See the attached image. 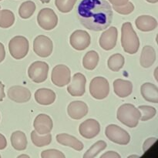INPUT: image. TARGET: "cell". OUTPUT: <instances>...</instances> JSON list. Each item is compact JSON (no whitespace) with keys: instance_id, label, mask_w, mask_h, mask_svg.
Returning a JSON list of instances; mask_svg holds the SVG:
<instances>
[{"instance_id":"cell-1","label":"cell","mask_w":158,"mask_h":158,"mask_svg":"<svg viewBox=\"0 0 158 158\" xmlns=\"http://www.w3.org/2000/svg\"><path fill=\"white\" fill-rule=\"evenodd\" d=\"M77 13L81 24L95 32L107 29L112 23L113 9L106 0H82Z\"/></svg>"},{"instance_id":"cell-2","label":"cell","mask_w":158,"mask_h":158,"mask_svg":"<svg viewBox=\"0 0 158 158\" xmlns=\"http://www.w3.org/2000/svg\"><path fill=\"white\" fill-rule=\"evenodd\" d=\"M121 44L123 50L129 54H135L140 47V40L131 23H124L121 29Z\"/></svg>"},{"instance_id":"cell-3","label":"cell","mask_w":158,"mask_h":158,"mask_svg":"<svg viewBox=\"0 0 158 158\" xmlns=\"http://www.w3.org/2000/svg\"><path fill=\"white\" fill-rule=\"evenodd\" d=\"M141 114L138 108L131 103L121 105L117 110V117L119 121L131 128L136 127L140 121Z\"/></svg>"},{"instance_id":"cell-4","label":"cell","mask_w":158,"mask_h":158,"mask_svg":"<svg viewBox=\"0 0 158 158\" xmlns=\"http://www.w3.org/2000/svg\"><path fill=\"white\" fill-rule=\"evenodd\" d=\"M29 41L23 35L13 37L9 43V52L15 60H21L24 58L29 52Z\"/></svg>"},{"instance_id":"cell-5","label":"cell","mask_w":158,"mask_h":158,"mask_svg":"<svg viewBox=\"0 0 158 158\" xmlns=\"http://www.w3.org/2000/svg\"><path fill=\"white\" fill-rule=\"evenodd\" d=\"M110 93V84L106 78L97 77L89 83V94L94 99L103 100L107 97Z\"/></svg>"},{"instance_id":"cell-6","label":"cell","mask_w":158,"mask_h":158,"mask_svg":"<svg viewBox=\"0 0 158 158\" xmlns=\"http://www.w3.org/2000/svg\"><path fill=\"white\" fill-rule=\"evenodd\" d=\"M106 137L110 141L120 145H127L131 141V136L125 130L115 124H110L105 131Z\"/></svg>"},{"instance_id":"cell-7","label":"cell","mask_w":158,"mask_h":158,"mask_svg":"<svg viewBox=\"0 0 158 158\" xmlns=\"http://www.w3.org/2000/svg\"><path fill=\"white\" fill-rule=\"evenodd\" d=\"M49 68V65L46 62L35 61L29 66L28 69V75L34 83H43L47 79Z\"/></svg>"},{"instance_id":"cell-8","label":"cell","mask_w":158,"mask_h":158,"mask_svg":"<svg viewBox=\"0 0 158 158\" xmlns=\"http://www.w3.org/2000/svg\"><path fill=\"white\" fill-rule=\"evenodd\" d=\"M37 22L42 29L45 30H52L57 26L58 17L52 9L44 8L39 12Z\"/></svg>"},{"instance_id":"cell-9","label":"cell","mask_w":158,"mask_h":158,"mask_svg":"<svg viewBox=\"0 0 158 158\" xmlns=\"http://www.w3.org/2000/svg\"><path fill=\"white\" fill-rule=\"evenodd\" d=\"M51 80L55 86L63 87L71 81V72L68 66L65 65H57L52 69Z\"/></svg>"},{"instance_id":"cell-10","label":"cell","mask_w":158,"mask_h":158,"mask_svg":"<svg viewBox=\"0 0 158 158\" xmlns=\"http://www.w3.org/2000/svg\"><path fill=\"white\" fill-rule=\"evenodd\" d=\"M53 45L49 37L40 35L35 37L33 41V51L37 56L43 58L49 56L52 52Z\"/></svg>"},{"instance_id":"cell-11","label":"cell","mask_w":158,"mask_h":158,"mask_svg":"<svg viewBox=\"0 0 158 158\" xmlns=\"http://www.w3.org/2000/svg\"><path fill=\"white\" fill-rule=\"evenodd\" d=\"M69 43L76 50H84L90 45V35L84 30H76L69 37Z\"/></svg>"},{"instance_id":"cell-12","label":"cell","mask_w":158,"mask_h":158,"mask_svg":"<svg viewBox=\"0 0 158 158\" xmlns=\"http://www.w3.org/2000/svg\"><path fill=\"white\" fill-rule=\"evenodd\" d=\"M86 79L80 73L74 74L72 82L67 86V91L72 97H82L86 91Z\"/></svg>"},{"instance_id":"cell-13","label":"cell","mask_w":158,"mask_h":158,"mask_svg":"<svg viewBox=\"0 0 158 158\" xmlns=\"http://www.w3.org/2000/svg\"><path fill=\"white\" fill-rule=\"evenodd\" d=\"M118 36V31L115 26L110 27L102 33L100 38V46L104 50H111L115 47Z\"/></svg>"},{"instance_id":"cell-14","label":"cell","mask_w":158,"mask_h":158,"mask_svg":"<svg viewBox=\"0 0 158 158\" xmlns=\"http://www.w3.org/2000/svg\"><path fill=\"white\" fill-rule=\"evenodd\" d=\"M80 135L86 139H92L97 137L100 131V125L94 119H88L80 125Z\"/></svg>"},{"instance_id":"cell-15","label":"cell","mask_w":158,"mask_h":158,"mask_svg":"<svg viewBox=\"0 0 158 158\" xmlns=\"http://www.w3.org/2000/svg\"><path fill=\"white\" fill-rule=\"evenodd\" d=\"M9 98L15 103H26L31 98V92L29 89L22 86H13L8 89Z\"/></svg>"},{"instance_id":"cell-16","label":"cell","mask_w":158,"mask_h":158,"mask_svg":"<svg viewBox=\"0 0 158 158\" xmlns=\"http://www.w3.org/2000/svg\"><path fill=\"white\" fill-rule=\"evenodd\" d=\"M52 120L49 116L46 114H39L35 118L33 127L35 131L40 135H44L51 132L52 130Z\"/></svg>"},{"instance_id":"cell-17","label":"cell","mask_w":158,"mask_h":158,"mask_svg":"<svg viewBox=\"0 0 158 158\" xmlns=\"http://www.w3.org/2000/svg\"><path fill=\"white\" fill-rule=\"evenodd\" d=\"M68 115L74 120H80L88 114V106L83 101H73L67 107Z\"/></svg>"},{"instance_id":"cell-18","label":"cell","mask_w":158,"mask_h":158,"mask_svg":"<svg viewBox=\"0 0 158 158\" xmlns=\"http://www.w3.org/2000/svg\"><path fill=\"white\" fill-rule=\"evenodd\" d=\"M35 100L39 104L44 105H50L54 103L56 100V94L54 91L50 89H46V88H41L35 91Z\"/></svg>"},{"instance_id":"cell-19","label":"cell","mask_w":158,"mask_h":158,"mask_svg":"<svg viewBox=\"0 0 158 158\" xmlns=\"http://www.w3.org/2000/svg\"><path fill=\"white\" fill-rule=\"evenodd\" d=\"M114 90L119 97L125 98L132 94L133 84L129 80L117 79L114 82Z\"/></svg>"},{"instance_id":"cell-20","label":"cell","mask_w":158,"mask_h":158,"mask_svg":"<svg viewBox=\"0 0 158 158\" xmlns=\"http://www.w3.org/2000/svg\"><path fill=\"white\" fill-rule=\"evenodd\" d=\"M136 26L142 32H150L157 28V22L155 18L151 15H140L135 21Z\"/></svg>"},{"instance_id":"cell-21","label":"cell","mask_w":158,"mask_h":158,"mask_svg":"<svg viewBox=\"0 0 158 158\" xmlns=\"http://www.w3.org/2000/svg\"><path fill=\"white\" fill-rule=\"evenodd\" d=\"M56 140L60 144L63 146L69 147L74 150L81 151L83 149V144L80 140L76 138L73 136L67 134H60L56 135Z\"/></svg>"},{"instance_id":"cell-22","label":"cell","mask_w":158,"mask_h":158,"mask_svg":"<svg viewBox=\"0 0 158 158\" xmlns=\"http://www.w3.org/2000/svg\"><path fill=\"white\" fill-rule=\"evenodd\" d=\"M140 93L145 100L151 103H158V88L151 83H145L140 87Z\"/></svg>"},{"instance_id":"cell-23","label":"cell","mask_w":158,"mask_h":158,"mask_svg":"<svg viewBox=\"0 0 158 158\" xmlns=\"http://www.w3.org/2000/svg\"><path fill=\"white\" fill-rule=\"evenodd\" d=\"M156 60V51L152 46H145L140 55V65L143 68H149Z\"/></svg>"},{"instance_id":"cell-24","label":"cell","mask_w":158,"mask_h":158,"mask_svg":"<svg viewBox=\"0 0 158 158\" xmlns=\"http://www.w3.org/2000/svg\"><path fill=\"white\" fill-rule=\"evenodd\" d=\"M11 143L12 148L16 151H24L27 148V138L23 131H17L12 134L11 136Z\"/></svg>"},{"instance_id":"cell-25","label":"cell","mask_w":158,"mask_h":158,"mask_svg":"<svg viewBox=\"0 0 158 158\" xmlns=\"http://www.w3.org/2000/svg\"><path fill=\"white\" fill-rule=\"evenodd\" d=\"M99 55L96 51L90 50L86 53L83 60V66L88 70H93L97 67L99 63Z\"/></svg>"},{"instance_id":"cell-26","label":"cell","mask_w":158,"mask_h":158,"mask_svg":"<svg viewBox=\"0 0 158 158\" xmlns=\"http://www.w3.org/2000/svg\"><path fill=\"white\" fill-rule=\"evenodd\" d=\"M31 140H32V143L35 146L42 148L49 145L52 141V135L50 133L44 135H40L35 131H32L31 133Z\"/></svg>"},{"instance_id":"cell-27","label":"cell","mask_w":158,"mask_h":158,"mask_svg":"<svg viewBox=\"0 0 158 158\" xmlns=\"http://www.w3.org/2000/svg\"><path fill=\"white\" fill-rule=\"evenodd\" d=\"M125 60L123 55L120 53L114 54L109 58L107 61V66L110 70L114 72H118L122 69L124 65Z\"/></svg>"},{"instance_id":"cell-28","label":"cell","mask_w":158,"mask_h":158,"mask_svg":"<svg viewBox=\"0 0 158 158\" xmlns=\"http://www.w3.org/2000/svg\"><path fill=\"white\" fill-rule=\"evenodd\" d=\"M15 23V15L12 11L9 9L0 10V27L7 29L12 26Z\"/></svg>"},{"instance_id":"cell-29","label":"cell","mask_w":158,"mask_h":158,"mask_svg":"<svg viewBox=\"0 0 158 158\" xmlns=\"http://www.w3.org/2000/svg\"><path fill=\"white\" fill-rule=\"evenodd\" d=\"M35 4L32 1L24 2L21 4L19 9V14L20 17L23 19H29L33 15L35 11Z\"/></svg>"},{"instance_id":"cell-30","label":"cell","mask_w":158,"mask_h":158,"mask_svg":"<svg viewBox=\"0 0 158 158\" xmlns=\"http://www.w3.org/2000/svg\"><path fill=\"white\" fill-rule=\"evenodd\" d=\"M106 143L103 140H99L97 143H94L87 151L84 154V158H94L97 157L101 151L106 149Z\"/></svg>"},{"instance_id":"cell-31","label":"cell","mask_w":158,"mask_h":158,"mask_svg":"<svg viewBox=\"0 0 158 158\" xmlns=\"http://www.w3.org/2000/svg\"><path fill=\"white\" fill-rule=\"evenodd\" d=\"M77 1V0H55V4L60 12L67 13L73 9Z\"/></svg>"},{"instance_id":"cell-32","label":"cell","mask_w":158,"mask_h":158,"mask_svg":"<svg viewBox=\"0 0 158 158\" xmlns=\"http://www.w3.org/2000/svg\"><path fill=\"white\" fill-rule=\"evenodd\" d=\"M138 109L140 111V114H141L140 120L142 121H148V120L154 118L155 117L156 114H157V110H156L155 108L151 106L143 105V106H139Z\"/></svg>"},{"instance_id":"cell-33","label":"cell","mask_w":158,"mask_h":158,"mask_svg":"<svg viewBox=\"0 0 158 158\" xmlns=\"http://www.w3.org/2000/svg\"><path fill=\"white\" fill-rule=\"evenodd\" d=\"M113 9H114L117 12L121 14V15H129L131 12H134V6L132 2H128L126 4L123 5V6H113Z\"/></svg>"},{"instance_id":"cell-34","label":"cell","mask_w":158,"mask_h":158,"mask_svg":"<svg viewBox=\"0 0 158 158\" xmlns=\"http://www.w3.org/2000/svg\"><path fill=\"white\" fill-rule=\"evenodd\" d=\"M43 158H64L65 154L61 151L55 149H49L43 151L41 154Z\"/></svg>"},{"instance_id":"cell-35","label":"cell","mask_w":158,"mask_h":158,"mask_svg":"<svg viewBox=\"0 0 158 158\" xmlns=\"http://www.w3.org/2000/svg\"><path fill=\"white\" fill-rule=\"evenodd\" d=\"M157 142V138L156 137H151V138H148V140H145L144 143H143V151H147L154 144V143Z\"/></svg>"},{"instance_id":"cell-36","label":"cell","mask_w":158,"mask_h":158,"mask_svg":"<svg viewBox=\"0 0 158 158\" xmlns=\"http://www.w3.org/2000/svg\"><path fill=\"white\" fill-rule=\"evenodd\" d=\"M100 158H120V155L115 151H108L100 156Z\"/></svg>"},{"instance_id":"cell-37","label":"cell","mask_w":158,"mask_h":158,"mask_svg":"<svg viewBox=\"0 0 158 158\" xmlns=\"http://www.w3.org/2000/svg\"><path fill=\"white\" fill-rule=\"evenodd\" d=\"M109 2L113 5V6H120L126 4L127 2H129V0H109Z\"/></svg>"},{"instance_id":"cell-38","label":"cell","mask_w":158,"mask_h":158,"mask_svg":"<svg viewBox=\"0 0 158 158\" xmlns=\"http://www.w3.org/2000/svg\"><path fill=\"white\" fill-rule=\"evenodd\" d=\"M6 146H7V140L2 134H0V150H4Z\"/></svg>"},{"instance_id":"cell-39","label":"cell","mask_w":158,"mask_h":158,"mask_svg":"<svg viewBox=\"0 0 158 158\" xmlns=\"http://www.w3.org/2000/svg\"><path fill=\"white\" fill-rule=\"evenodd\" d=\"M5 57H6V50H5L4 45L0 43V63L5 60Z\"/></svg>"},{"instance_id":"cell-40","label":"cell","mask_w":158,"mask_h":158,"mask_svg":"<svg viewBox=\"0 0 158 158\" xmlns=\"http://www.w3.org/2000/svg\"><path fill=\"white\" fill-rule=\"evenodd\" d=\"M5 86L2 82H0V102L2 101L3 99L5 98L6 95H5V91H4Z\"/></svg>"},{"instance_id":"cell-41","label":"cell","mask_w":158,"mask_h":158,"mask_svg":"<svg viewBox=\"0 0 158 158\" xmlns=\"http://www.w3.org/2000/svg\"><path fill=\"white\" fill-rule=\"evenodd\" d=\"M147 2L150 3H157L158 2V0H146Z\"/></svg>"},{"instance_id":"cell-42","label":"cell","mask_w":158,"mask_h":158,"mask_svg":"<svg viewBox=\"0 0 158 158\" xmlns=\"http://www.w3.org/2000/svg\"><path fill=\"white\" fill-rule=\"evenodd\" d=\"M19 158H21V157H26V158H29V155H26V154H22V155H19L18 157Z\"/></svg>"},{"instance_id":"cell-43","label":"cell","mask_w":158,"mask_h":158,"mask_svg":"<svg viewBox=\"0 0 158 158\" xmlns=\"http://www.w3.org/2000/svg\"><path fill=\"white\" fill-rule=\"evenodd\" d=\"M40 1H41L42 3L45 4V3H49L50 2V0H40Z\"/></svg>"},{"instance_id":"cell-44","label":"cell","mask_w":158,"mask_h":158,"mask_svg":"<svg viewBox=\"0 0 158 158\" xmlns=\"http://www.w3.org/2000/svg\"><path fill=\"white\" fill-rule=\"evenodd\" d=\"M129 157H139L138 155H131L129 156Z\"/></svg>"},{"instance_id":"cell-45","label":"cell","mask_w":158,"mask_h":158,"mask_svg":"<svg viewBox=\"0 0 158 158\" xmlns=\"http://www.w3.org/2000/svg\"><path fill=\"white\" fill-rule=\"evenodd\" d=\"M0 158H1V155H0Z\"/></svg>"},{"instance_id":"cell-46","label":"cell","mask_w":158,"mask_h":158,"mask_svg":"<svg viewBox=\"0 0 158 158\" xmlns=\"http://www.w3.org/2000/svg\"><path fill=\"white\" fill-rule=\"evenodd\" d=\"M0 9H1V6H0Z\"/></svg>"},{"instance_id":"cell-47","label":"cell","mask_w":158,"mask_h":158,"mask_svg":"<svg viewBox=\"0 0 158 158\" xmlns=\"http://www.w3.org/2000/svg\"><path fill=\"white\" fill-rule=\"evenodd\" d=\"M0 1H2V0H0Z\"/></svg>"}]
</instances>
